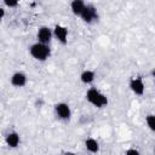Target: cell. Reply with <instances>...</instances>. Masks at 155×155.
<instances>
[{
	"label": "cell",
	"instance_id": "14",
	"mask_svg": "<svg viewBox=\"0 0 155 155\" xmlns=\"http://www.w3.org/2000/svg\"><path fill=\"white\" fill-rule=\"evenodd\" d=\"M4 2L7 7H16L18 5V1H16V0H5Z\"/></svg>",
	"mask_w": 155,
	"mask_h": 155
},
{
	"label": "cell",
	"instance_id": "11",
	"mask_svg": "<svg viewBox=\"0 0 155 155\" xmlns=\"http://www.w3.org/2000/svg\"><path fill=\"white\" fill-rule=\"evenodd\" d=\"M85 147H86V149H87L90 153H92V154H96V153L99 151V143H98L94 138H87V139L85 140Z\"/></svg>",
	"mask_w": 155,
	"mask_h": 155
},
{
	"label": "cell",
	"instance_id": "1",
	"mask_svg": "<svg viewBox=\"0 0 155 155\" xmlns=\"http://www.w3.org/2000/svg\"><path fill=\"white\" fill-rule=\"evenodd\" d=\"M29 52L31 54V57L36 61L44 62L46 61L50 56H51V48L48 45L46 44H41V42H35L29 47Z\"/></svg>",
	"mask_w": 155,
	"mask_h": 155
},
{
	"label": "cell",
	"instance_id": "7",
	"mask_svg": "<svg viewBox=\"0 0 155 155\" xmlns=\"http://www.w3.org/2000/svg\"><path fill=\"white\" fill-rule=\"evenodd\" d=\"M53 35L57 38V40L65 45L67 41H68V29L61 24H56L54 25V29H53Z\"/></svg>",
	"mask_w": 155,
	"mask_h": 155
},
{
	"label": "cell",
	"instance_id": "8",
	"mask_svg": "<svg viewBox=\"0 0 155 155\" xmlns=\"http://www.w3.org/2000/svg\"><path fill=\"white\" fill-rule=\"evenodd\" d=\"M27 84V75L22 71H17L11 76V85L15 87H23Z\"/></svg>",
	"mask_w": 155,
	"mask_h": 155
},
{
	"label": "cell",
	"instance_id": "17",
	"mask_svg": "<svg viewBox=\"0 0 155 155\" xmlns=\"http://www.w3.org/2000/svg\"><path fill=\"white\" fill-rule=\"evenodd\" d=\"M64 155H75V154H74V153H70V151H68V153H65Z\"/></svg>",
	"mask_w": 155,
	"mask_h": 155
},
{
	"label": "cell",
	"instance_id": "2",
	"mask_svg": "<svg viewBox=\"0 0 155 155\" xmlns=\"http://www.w3.org/2000/svg\"><path fill=\"white\" fill-rule=\"evenodd\" d=\"M86 99L96 108H103L108 104V98L96 87H91L86 92Z\"/></svg>",
	"mask_w": 155,
	"mask_h": 155
},
{
	"label": "cell",
	"instance_id": "10",
	"mask_svg": "<svg viewBox=\"0 0 155 155\" xmlns=\"http://www.w3.org/2000/svg\"><path fill=\"white\" fill-rule=\"evenodd\" d=\"M85 6H86V4H85L82 0H74V1H71V4H70L71 11H73V13L76 15V16H80V15L82 13Z\"/></svg>",
	"mask_w": 155,
	"mask_h": 155
},
{
	"label": "cell",
	"instance_id": "5",
	"mask_svg": "<svg viewBox=\"0 0 155 155\" xmlns=\"http://www.w3.org/2000/svg\"><path fill=\"white\" fill-rule=\"evenodd\" d=\"M52 30L48 28V27H40L38 33H36V38H38V42H41V44H48L52 39Z\"/></svg>",
	"mask_w": 155,
	"mask_h": 155
},
{
	"label": "cell",
	"instance_id": "3",
	"mask_svg": "<svg viewBox=\"0 0 155 155\" xmlns=\"http://www.w3.org/2000/svg\"><path fill=\"white\" fill-rule=\"evenodd\" d=\"M80 17L82 18L84 22L86 23H92L93 21L98 19V12L96 10V7L93 5H86L82 13L80 15Z\"/></svg>",
	"mask_w": 155,
	"mask_h": 155
},
{
	"label": "cell",
	"instance_id": "12",
	"mask_svg": "<svg viewBox=\"0 0 155 155\" xmlns=\"http://www.w3.org/2000/svg\"><path fill=\"white\" fill-rule=\"evenodd\" d=\"M80 80H81V82H84L86 85L91 84L94 80V73L92 70H84L80 75Z\"/></svg>",
	"mask_w": 155,
	"mask_h": 155
},
{
	"label": "cell",
	"instance_id": "13",
	"mask_svg": "<svg viewBox=\"0 0 155 155\" xmlns=\"http://www.w3.org/2000/svg\"><path fill=\"white\" fill-rule=\"evenodd\" d=\"M145 122H147L148 127H149L151 131H155V116H154L153 114L147 115V117H145Z\"/></svg>",
	"mask_w": 155,
	"mask_h": 155
},
{
	"label": "cell",
	"instance_id": "15",
	"mask_svg": "<svg viewBox=\"0 0 155 155\" xmlns=\"http://www.w3.org/2000/svg\"><path fill=\"white\" fill-rule=\"evenodd\" d=\"M125 155H140V154H139V151L137 149H128L125 153Z\"/></svg>",
	"mask_w": 155,
	"mask_h": 155
},
{
	"label": "cell",
	"instance_id": "9",
	"mask_svg": "<svg viewBox=\"0 0 155 155\" xmlns=\"http://www.w3.org/2000/svg\"><path fill=\"white\" fill-rule=\"evenodd\" d=\"M19 142H21L19 134H18L17 132H15V131L7 133L6 137H5V143H6L7 147H10V148H17L18 144H19Z\"/></svg>",
	"mask_w": 155,
	"mask_h": 155
},
{
	"label": "cell",
	"instance_id": "6",
	"mask_svg": "<svg viewBox=\"0 0 155 155\" xmlns=\"http://www.w3.org/2000/svg\"><path fill=\"white\" fill-rule=\"evenodd\" d=\"M130 88H131V91L134 94L142 96L144 93V90H145V86H144V82H143L142 78H133V79H131Z\"/></svg>",
	"mask_w": 155,
	"mask_h": 155
},
{
	"label": "cell",
	"instance_id": "16",
	"mask_svg": "<svg viewBox=\"0 0 155 155\" xmlns=\"http://www.w3.org/2000/svg\"><path fill=\"white\" fill-rule=\"evenodd\" d=\"M4 16H5V10L2 7H0V19H2Z\"/></svg>",
	"mask_w": 155,
	"mask_h": 155
},
{
	"label": "cell",
	"instance_id": "4",
	"mask_svg": "<svg viewBox=\"0 0 155 155\" xmlns=\"http://www.w3.org/2000/svg\"><path fill=\"white\" fill-rule=\"evenodd\" d=\"M54 111L57 114V116L62 120H69L70 116H71V110H70V107L64 103V102H61V103H57L54 105Z\"/></svg>",
	"mask_w": 155,
	"mask_h": 155
}]
</instances>
